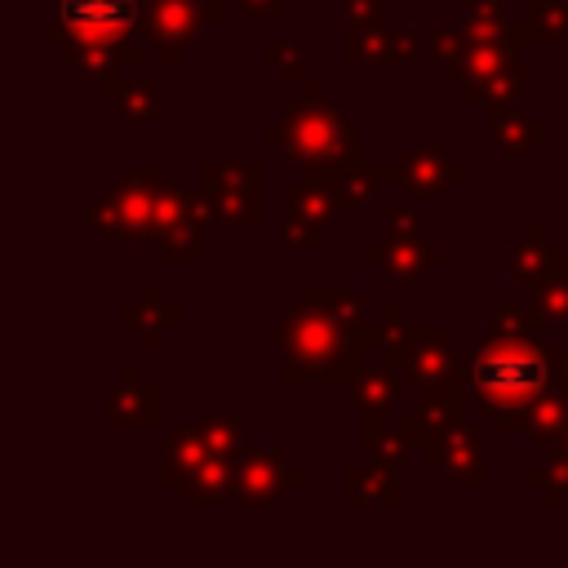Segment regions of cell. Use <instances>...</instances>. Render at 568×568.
I'll list each match as a JSON object with an SVG mask.
<instances>
[{"mask_svg":"<svg viewBox=\"0 0 568 568\" xmlns=\"http://www.w3.org/2000/svg\"><path fill=\"white\" fill-rule=\"evenodd\" d=\"M555 351L537 346L532 333H497L470 351V390L488 422H524V413L550 390Z\"/></svg>","mask_w":568,"mask_h":568,"instance_id":"1","label":"cell"},{"mask_svg":"<svg viewBox=\"0 0 568 568\" xmlns=\"http://www.w3.org/2000/svg\"><path fill=\"white\" fill-rule=\"evenodd\" d=\"M266 342H288V368H284V382H306V377H320V382H359V368H364V355H359V342L351 337L346 324H337L333 315L315 311V306H297L284 315V324H271L262 333Z\"/></svg>","mask_w":568,"mask_h":568,"instance_id":"2","label":"cell"},{"mask_svg":"<svg viewBox=\"0 0 568 568\" xmlns=\"http://www.w3.org/2000/svg\"><path fill=\"white\" fill-rule=\"evenodd\" d=\"M262 133L271 142H280L293 160H302L306 169H320V164L351 169V164H359L355 124H346V115L337 106H311V98L302 106H293L284 120H271Z\"/></svg>","mask_w":568,"mask_h":568,"instance_id":"3","label":"cell"},{"mask_svg":"<svg viewBox=\"0 0 568 568\" xmlns=\"http://www.w3.org/2000/svg\"><path fill=\"white\" fill-rule=\"evenodd\" d=\"M138 13H142L138 0H62L67 31L84 44H106V49H120Z\"/></svg>","mask_w":568,"mask_h":568,"instance_id":"4","label":"cell"},{"mask_svg":"<svg viewBox=\"0 0 568 568\" xmlns=\"http://www.w3.org/2000/svg\"><path fill=\"white\" fill-rule=\"evenodd\" d=\"M257 178L262 169L257 164H217V169H204V195L213 200L217 217L222 222H257L262 217V204H257Z\"/></svg>","mask_w":568,"mask_h":568,"instance_id":"5","label":"cell"},{"mask_svg":"<svg viewBox=\"0 0 568 568\" xmlns=\"http://www.w3.org/2000/svg\"><path fill=\"white\" fill-rule=\"evenodd\" d=\"M284 484H302V470L284 466L275 453H262V448L240 453V462H235V501L266 506L284 493Z\"/></svg>","mask_w":568,"mask_h":568,"instance_id":"6","label":"cell"},{"mask_svg":"<svg viewBox=\"0 0 568 568\" xmlns=\"http://www.w3.org/2000/svg\"><path fill=\"white\" fill-rule=\"evenodd\" d=\"M284 204H288L284 244H315L324 235V222L333 217V186L311 173L306 182H293L284 191Z\"/></svg>","mask_w":568,"mask_h":568,"instance_id":"7","label":"cell"},{"mask_svg":"<svg viewBox=\"0 0 568 568\" xmlns=\"http://www.w3.org/2000/svg\"><path fill=\"white\" fill-rule=\"evenodd\" d=\"M466 173L457 164H448L435 146L430 151H408L404 164H395V182L413 195H444L448 186H457Z\"/></svg>","mask_w":568,"mask_h":568,"instance_id":"8","label":"cell"},{"mask_svg":"<svg viewBox=\"0 0 568 568\" xmlns=\"http://www.w3.org/2000/svg\"><path fill=\"white\" fill-rule=\"evenodd\" d=\"M506 271H510L519 284L532 288V284H546L550 275H564L568 262H564V253H559L555 244H541V226H532L528 240L506 253Z\"/></svg>","mask_w":568,"mask_h":568,"instance_id":"9","label":"cell"},{"mask_svg":"<svg viewBox=\"0 0 568 568\" xmlns=\"http://www.w3.org/2000/svg\"><path fill=\"white\" fill-rule=\"evenodd\" d=\"M133 368H124V386H115V395L102 408L106 426H155L160 417V395L151 386H133Z\"/></svg>","mask_w":568,"mask_h":568,"instance_id":"10","label":"cell"},{"mask_svg":"<svg viewBox=\"0 0 568 568\" xmlns=\"http://www.w3.org/2000/svg\"><path fill=\"white\" fill-rule=\"evenodd\" d=\"M364 262L382 266V271H386V275H395V280H413L422 266L444 262V248H435V244H417V240H390V244L368 248V253H364Z\"/></svg>","mask_w":568,"mask_h":568,"instance_id":"11","label":"cell"},{"mask_svg":"<svg viewBox=\"0 0 568 568\" xmlns=\"http://www.w3.org/2000/svg\"><path fill=\"white\" fill-rule=\"evenodd\" d=\"M430 457V466H439L448 479H457V484H479L484 479V453H479V444H475V435L470 430H453L435 453H426Z\"/></svg>","mask_w":568,"mask_h":568,"instance_id":"12","label":"cell"},{"mask_svg":"<svg viewBox=\"0 0 568 568\" xmlns=\"http://www.w3.org/2000/svg\"><path fill=\"white\" fill-rule=\"evenodd\" d=\"M524 430L546 444L550 453L568 444V390H546L528 413H524Z\"/></svg>","mask_w":568,"mask_h":568,"instance_id":"13","label":"cell"},{"mask_svg":"<svg viewBox=\"0 0 568 568\" xmlns=\"http://www.w3.org/2000/svg\"><path fill=\"white\" fill-rule=\"evenodd\" d=\"M209 453H213V448H209L204 430H178V435H169L160 479H164V484H191L195 470L209 462Z\"/></svg>","mask_w":568,"mask_h":568,"instance_id":"14","label":"cell"},{"mask_svg":"<svg viewBox=\"0 0 568 568\" xmlns=\"http://www.w3.org/2000/svg\"><path fill=\"white\" fill-rule=\"evenodd\" d=\"M346 506H399V484L395 470L386 466H359L346 470Z\"/></svg>","mask_w":568,"mask_h":568,"instance_id":"15","label":"cell"},{"mask_svg":"<svg viewBox=\"0 0 568 568\" xmlns=\"http://www.w3.org/2000/svg\"><path fill=\"white\" fill-rule=\"evenodd\" d=\"M129 324H138L142 328V342H160V333L164 328H173L178 320H182V311L178 306H160V288H146L138 302H129L124 311H120Z\"/></svg>","mask_w":568,"mask_h":568,"instance_id":"16","label":"cell"},{"mask_svg":"<svg viewBox=\"0 0 568 568\" xmlns=\"http://www.w3.org/2000/svg\"><path fill=\"white\" fill-rule=\"evenodd\" d=\"M537 138H541V124H532L519 106H510V111H501V115L493 120V142H497L506 155H524Z\"/></svg>","mask_w":568,"mask_h":568,"instance_id":"17","label":"cell"},{"mask_svg":"<svg viewBox=\"0 0 568 568\" xmlns=\"http://www.w3.org/2000/svg\"><path fill=\"white\" fill-rule=\"evenodd\" d=\"M462 36H466V44H493V49H510V44L524 36V27L506 22V18L493 9V13H470V18H466V27H462Z\"/></svg>","mask_w":568,"mask_h":568,"instance_id":"18","label":"cell"},{"mask_svg":"<svg viewBox=\"0 0 568 568\" xmlns=\"http://www.w3.org/2000/svg\"><path fill=\"white\" fill-rule=\"evenodd\" d=\"M399 386H404V377H399V373H390V368L368 373V377H359V382H355L351 404H359L368 417H377L382 408H390V399H395V390H399Z\"/></svg>","mask_w":568,"mask_h":568,"instance_id":"19","label":"cell"},{"mask_svg":"<svg viewBox=\"0 0 568 568\" xmlns=\"http://www.w3.org/2000/svg\"><path fill=\"white\" fill-rule=\"evenodd\" d=\"M546 324H555L546 315L541 302H506V306H493V333H541Z\"/></svg>","mask_w":568,"mask_h":568,"instance_id":"20","label":"cell"},{"mask_svg":"<svg viewBox=\"0 0 568 568\" xmlns=\"http://www.w3.org/2000/svg\"><path fill=\"white\" fill-rule=\"evenodd\" d=\"M364 444H368V462H377V466H386V470H399L404 448H408V435L382 426L377 417H368V426H364Z\"/></svg>","mask_w":568,"mask_h":568,"instance_id":"21","label":"cell"},{"mask_svg":"<svg viewBox=\"0 0 568 568\" xmlns=\"http://www.w3.org/2000/svg\"><path fill=\"white\" fill-rule=\"evenodd\" d=\"M524 31L537 40H568V0H528Z\"/></svg>","mask_w":568,"mask_h":568,"instance_id":"22","label":"cell"},{"mask_svg":"<svg viewBox=\"0 0 568 568\" xmlns=\"http://www.w3.org/2000/svg\"><path fill=\"white\" fill-rule=\"evenodd\" d=\"M306 306L333 315V320L346 324V328H355V324H359V311H364L351 288H306Z\"/></svg>","mask_w":568,"mask_h":568,"instance_id":"23","label":"cell"},{"mask_svg":"<svg viewBox=\"0 0 568 568\" xmlns=\"http://www.w3.org/2000/svg\"><path fill=\"white\" fill-rule=\"evenodd\" d=\"M346 58L351 62H386V31H377L368 22H351L346 27Z\"/></svg>","mask_w":568,"mask_h":568,"instance_id":"24","label":"cell"},{"mask_svg":"<svg viewBox=\"0 0 568 568\" xmlns=\"http://www.w3.org/2000/svg\"><path fill=\"white\" fill-rule=\"evenodd\" d=\"M528 484L541 488V497H546L550 506H559L564 493H568V453L555 448V457H550L546 466H532V470H528Z\"/></svg>","mask_w":568,"mask_h":568,"instance_id":"25","label":"cell"},{"mask_svg":"<svg viewBox=\"0 0 568 568\" xmlns=\"http://www.w3.org/2000/svg\"><path fill=\"white\" fill-rule=\"evenodd\" d=\"M200 430H204L213 453H235L240 448V417L235 413H213V417L200 422Z\"/></svg>","mask_w":568,"mask_h":568,"instance_id":"26","label":"cell"},{"mask_svg":"<svg viewBox=\"0 0 568 568\" xmlns=\"http://www.w3.org/2000/svg\"><path fill=\"white\" fill-rule=\"evenodd\" d=\"M164 240V262L173 266V262H200V226H191V222H182V226H173L169 235H160Z\"/></svg>","mask_w":568,"mask_h":568,"instance_id":"27","label":"cell"},{"mask_svg":"<svg viewBox=\"0 0 568 568\" xmlns=\"http://www.w3.org/2000/svg\"><path fill=\"white\" fill-rule=\"evenodd\" d=\"M120 115L124 120H155L160 115V84H142V89H129L120 98Z\"/></svg>","mask_w":568,"mask_h":568,"instance_id":"28","label":"cell"},{"mask_svg":"<svg viewBox=\"0 0 568 568\" xmlns=\"http://www.w3.org/2000/svg\"><path fill=\"white\" fill-rule=\"evenodd\" d=\"M537 302L546 306L550 320H568V271L564 275H550L546 284H537Z\"/></svg>","mask_w":568,"mask_h":568,"instance_id":"29","label":"cell"},{"mask_svg":"<svg viewBox=\"0 0 568 568\" xmlns=\"http://www.w3.org/2000/svg\"><path fill=\"white\" fill-rule=\"evenodd\" d=\"M262 58H266V62H280L288 80H297V75H302V49H297V44H288V49L266 44V49H262Z\"/></svg>","mask_w":568,"mask_h":568,"instance_id":"30","label":"cell"},{"mask_svg":"<svg viewBox=\"0 0 568 568\" xmlns=\"http://www.w3.org/2000/svg\"><path fill=\"white\" fill-rule=\"evenodd\" d=\"M386 231H390V240H399V235H413V231H417V213H413V209H404V204L386 209Z\"/></svg>","mask_w":568,"mask_h":568,"instance_id":"31","label":"cell"},{"mask_svg":"<svg viewBox=\"0 0 568 568\" xmlns=\"http://www.w3.org/2000/svg\"><path fill=\"white\" fill-rule=\"evenodd\" d=\"M346 18L351 22H377L382 18V0H351L346 4Z\"/></svg>","mask_w":568,"mask_h":568,"instance_id":"32","label":"cell"},{"mask_svg":"<svg viewBox=\"0 0 568 568\" xmlns=\"http://www.w3.org/2000/svg\"><path fill=\"white\" fill-rule=\"evenodd\" d=\"M248 13H257V18H266V22H275L280 18V0H240Z\"/></svg>","mask_w":568,"mask_h":568,"instance_id":"33","label":"cell"},{"mask_svg":"<svg viewBox=\"0 0 568 568\" xmlns=\"http://www.w3.org/2000/svg\"><path fill=\"white\" fill-rule=\"evenodd\" d=\"M564 448H568V444H564Z\"/></svg>","mask_w":568,"mask_h":568,"instance_id":"34","label":"cell"}]
</instances>
